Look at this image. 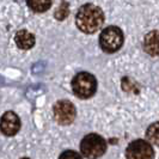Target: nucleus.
Wrapping results in <instances>:
<instances>
[{
    "label": "nucleus",
    "mask_w": 159,
    "mask_h": 159,
    "mask_svg": "<svg viewBox=\"0 0 159 159\" xmlns=\"http://www.w3.org/2000/svg\"><path fill=\"white\" fill-rule=\"evenodd\" d=\"M75 23L79 30H81L83 32L93 34L104 23L103 11L92 4L83 5L75 16Z\"/></svg>",
    "instance_id": "f257e3e1"
},
{
    "label": "nucleus",
    "mask_w": 159,
    "mask_h": 159,
    "mask_svg": "<svg viewBox=\"0 0 159 159\" xmlns=\"http://www.w3.org/2000/svg\"><path fill=\"white\" fill-rule=\"evenodd\" d=\"M72 89L74 95H77L79 98L86 99L95 95L97 80L88 72H80L72 80Z\"/></svg>",
    "instance_id": "f03ea898"
},
{
    "label": "nucleus",
    "mask_w": 159,
    "mask_h": 159,
    "mask_svg": "<svg viewBox=\"0 0 159 159\" xmlns=\"http://www.w3.org/2000/svg\"><path fill=\"white\" fill-rule=\"evenodd\" d=\"M80 150L85 158L97 159L102 157L107 151V143L98 134H89L80 143Z\"/></svg>",
    "instance_id": "7ed1b4c3"
},
{
    "label": "nucleus",
    "mask_w": 159,
    "mask_h": 159,
    "mask_svg": "<svg viewBox=\"0 0 159 159\" xmlns=\"http://www.w3.org/2000/svg\"><path fill=\"white\" fill-rule=\"evenodd\" d=\"M123 32L117 26L105 28L99 36V44L105 53H115L123 44Z\"/></svg>",
    "instance_id": "20e7f679"
},
{
    "label": "nucleus",
    "mask_w": 159,
    "mask_h": 159,
    "mask_svg": "<svg viewBox=\"0 0 159 159\" xmlns=\"http://www.w3.org/2000/svg\"><path fill=\"white\" fill-rule=\"evenodd\" d=\"M127 159H153L154 151L151 143L145 140H135L129 143L126 150Z\"/></svg>",
    "instance_id": "39448f33"
},
{
    "label": "nucleus",
    "mask_w": 159,
    "mask_h": 159,
    "mask_svg": "<svg viewBox=\"0 0 159 159\" xmlns=\"http://www.w3.org/2000/svg\"><path fill=\"white\" fill-rule=\"evenodd\" d=\"M54 117L56 122L67 126L75 119V107L70 101H59L54 105Z\"/></svg>",
    "instance_id": "423d86ee"
},
{
    "label": "nucleus",
    "mask_w": 159,
    "mask_h": 159,
    "mask_svg": "<svg viewBox=\"0 0 159 159\" xmlns=\"http://www.w3.org/2000/svg\"><path fill=\"white\" fill-rule=\"evenodd\" d=\"M20 128V121L18 115L13 111H6L0 120V129L7 136L16 135Z\"/></svg>",
    "instance_id": "0eeeda50"
},
{
    "label": "nucleus",
    "mask_w": 159,
    "mask_h": 159,
    "mask_svg": "<svg viewBox=\"0 0 159 159\" xmlns=\"http://www.w3.org/2000/svg\"><path fill=\"white\" fill-rule=\"evenodd\" d=\"M143 48L152 56H159V31H150L143 39Z\"/></svg>",
    "instance_id": "6e6552de"
},
{
    "label": "nucleus",
    "mask_w": 159,
    "mask_h": 159,
    "mask_svg": "<svg viewBox=\"0 0 159 159\" xmlns=\"http://www.w3.org/2000/svg\"><path fill=\"white\" fill-rule=\"evenodd\" d=\"M15 41L20 49H30L35 44V36L28 30H20L16 34Z\"/></svg>",
    "instance_id": "1a4fd4ad"
},
{
    "label": "nucleus",
    "mask_w": 159,
    "mask_h": 159,
    "mask_svg": "<svg viewBox=\"0 0 159 159\" xmlns=\"http://www.w3.org/2000/svg\"><path fill=\"white\" fill-rule=\"evenodd\" d=\"M28 6L34 12H46L52 6V0H26Z\"/></svg>",
    "instance_id": "9d476101"
},
{
    "label": "nucleus",
    "mask_w": 159,
    "mask_h": 159,
    "mask_svg": "<svg viewBox=\"0 0 159 159\" xmlns=\"http://www.w3.org/2000/svg\"><path fill=\"white\" fill-rule=\"evenodd\" d=\"M146 138L151 143L159 146V122L152 123L151 126L147 128Z\"/></svg>",
    "instance_id": "9b49d317"
},
{
    "label": "nucleus",
    "mask_w": 159,
    "mask_h": 159,
    "mask_svg": "<svg viewBox=\"0 0 159 159\" xmlns=\"http://www.w3.org/2000/svg\"><path fill=\"white\" fill-rule=\"evenodd\" d=\"M70 15V7H68V4L67 2H62L59 8L55 11V18L59 20H64L66 17Z\"/></svg>",
    "instance_id": "f8f14e48"
},
{
    "label": "nucleus",
    "mask_w": 159,
    "mask_h": 159,
    "mask_svg": "<svg viewBox=\"0 0 159 159\" xmlns=\"http://www.w3.org/2000/svg\"><path fill=\"white\" fill-rule=\"evenodd\" d=\"M122 89L127 92H134L138 93L139 92V88L133 80H130L129 78H123L122 79Z\"/></svg>",
    "instance_id": "ddd939ff"
},
{
    "label": "nucleus",
    "mask_w": 159,
    "mask_h": 159,
    "mask_svg": "<svg viewBox=\"0 0 159 159\" xmlns=\"http://www.w3.org/2000/svg\"><path fill=\"white\" fill-rule=\"evenodd\" d=\"M59 159H83V158L80 157L77 152L66 151V152H64V153H62L60 157H59Z\"/></svg>",
    "instance_id": "4468645a"
},
{
    "label": "nucleus",
    "mask_w": 159,
    "mask_h": 159,
    "mask_svg": "<svg viewBox=\"0 0 159 159\" xmlns=\"http://www.w3.org/2000/svg\"><path fill=\"white\" fill-rule=\"evenodd\" d=\"M22 159H29V158H22Z\"/></svg>",
    "instance_id": "2eb2a0df"
}]
</instances>
